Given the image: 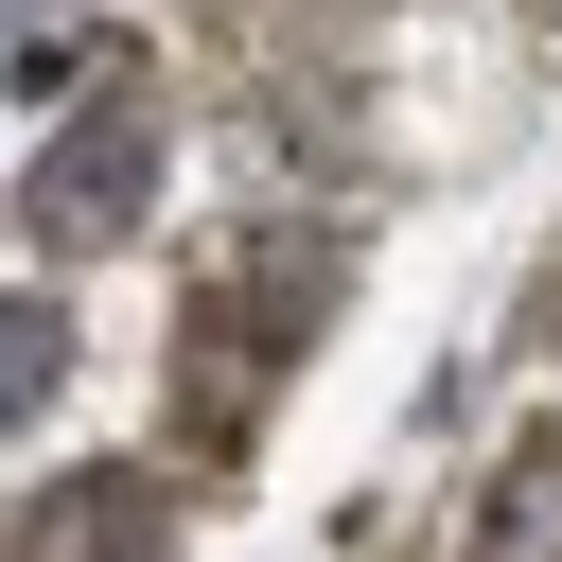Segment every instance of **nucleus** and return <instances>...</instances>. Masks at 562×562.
I'll return each instance as SVG.
<instances>
[{
	"instance_id": "f257e3e1",
	"label": "nucleus",
	"mask_w": 562,
	"mask_h": 562,
	"mask_svg": "<svg viewBox=\"0 0 562 562\" xmlns=\"http://www.w3.org/2000/svg\"><path fill=\"white\" fill-rule=\"evenodd\" d=\"M140 211H158V123H140V105H70L53 158L18 176V228H35V246H123Z\"/></svg>"
},
{
	"instance_id": "f03ea898",
	"label": "nucleus",
	"mask_w": 562,
	"mask_h": 562,
	"mask_svg": "<svg viewBox=\"0 0 562 562\" xmlns=\"http://www.w3.org/2000/svg\"><path fill=\"white\" fill-rule=\"evenodd\" d=\"M0 562H158V492H123V474H53V492L18 509Z\"/></svg>"
},
{
	"instance_id": "7ed1b4c3",
	"label": "nucleus",
	"mask_w": 562,
	"mask_h": 562,
	"mask_svg": "<svg viewBox=\"0 0 562 562\" xmlns=\"http://www.w3.org/2000/svg\"><path fill=\"white\" fill-rule=\"evenodd\" d=\"M474 562H562V439L492 474V509H474Z\"/></svg>"
},
{
	"instance_id": "20e7f679",
	"label": "nucleus",
	"mask_w": 562,
	"mask_h": 562,
	"mask_svg": "<svg viewBox=\"0 0 562 562\" xmlns=\"http://www.w3.org/2000/svg\"><path fill=\"white\" fill-rule=\"evenodd\" d=\"M53 386H70V316L53 299H0V422H35Z\"/></svg>"
},
{
	"instance_id": "39448f33",
	"label": "nucleus",
	"mask_w": 562,
	"mask_h": 562,
	"mask_svg": "<svg viewBox=\"0 0 562 562\" xmlns=\"http://www.w3.org/2000/svg\"><path fill=\"white\" fill-rule=\"evenodd\" d=\"M544 18H562V0H544Z\"/></svg>"
}]
</instances>
